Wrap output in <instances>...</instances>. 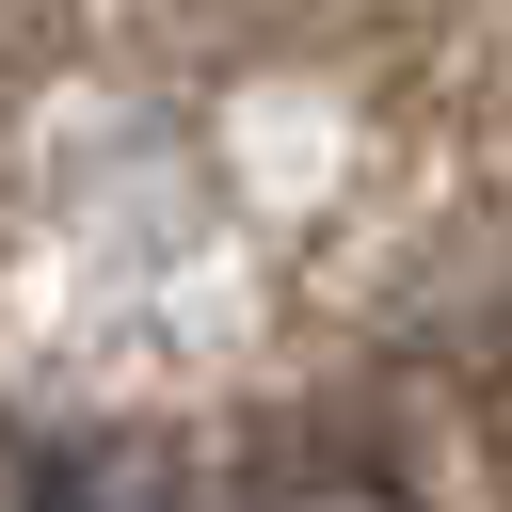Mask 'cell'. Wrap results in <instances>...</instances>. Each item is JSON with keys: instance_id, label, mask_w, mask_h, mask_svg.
<instances>
[{"instance_id": "cell-1", "label": "cell", "mask_w": 512, "mask_h": 512, "mask_svg": "<svg viewBox=\"0 0 512 512\" xmlns=\"http://www.w3.org/2000/svg\"><path fill=\"white\" fill-rule=\"evenodd\" d=\"M240 512H416L384 464H288V480H256Z\"/></svg>"}]
</instances>
